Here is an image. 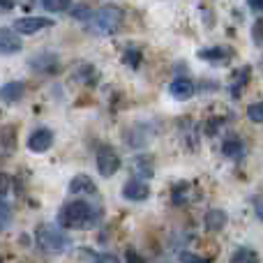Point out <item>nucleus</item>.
<instances>
[{
  "label": "nucleus",
  "instance_id": "nucleus-1",
  "mask_svg": "<svg viewBox=\"0 0 263 263\" xmlns=\"http://www.w3.org/2000/svg\"><path fill=\"white\" fill-rule=\"evenodd\" d=\"M102 217V208L88 201H69L58 210V224L65 229H92Z\"/></svg>",
  "mask_w": 263,
  "mask_h": 263
},
{
  "label": "nucleus",
  "instance_id": "nucleus-2",
  "mask_svg": "<svg viewBox=\"0 0 263 263\" xmlns=\"http://www.w3.org/2000/svg\"><path fill=\"white\" fill-rule=\"evenodd\" d=\"M37 245H40L44 252H51V254H60V252L69 250V245H72V242H69V238L65 236L60 229L42 224V227L37 229Z\"/></svg>",
  "mask_w": 263,
  "mask_h": 263
},
{
  "label": "nucleus",
  "instance_id": "nucleus-3",
  "mask_svg": "<svg viewBox=\"0 0 263 263\" xmlns=\"http://www.w3.org/2000/svg\"><path fill=\"white\" fill-rule=\"evenodd\" d=\"M92 23H95V32H100V35H114L120 28V23H123V9L116 7V5H104L92 16Z\"/></svg>",
  "mask_w": 263,
  "mask_h": 263
},
{
  "label": "nucleus",
  "instance_id": "nucleus-4",
  "mask_svg": "<svg viewBox=\"0 0 263 263\" xmlns=\"http://www.w3.org/2000/svg\"><path fill=\"white\" fill-rule=\"evenodd\" d=\"M97 168H100V173L104 178L116 176V171L120 168V157L111 145H102V148L97 150Z\"/></svg>",
  "mask_w": 263,
  "mask_h": 263
},
{
  "label": "nucleus",
  "instance_id": "nucleus-5",
  "mask_svg": "<svg viewBox=\"0 0 263 263\" xmlns=\"http://www.w3.org/2000/svg\"><path fill=\"white\" fill-rule=\"evenodd\" d=\"M51 23L53 21L44 18V16H23V18H16L14 30L21 32V35H32V32H40L42 28H49Z\"/></svg>",
  "mask_w": 263,
  "mask_h": 263
},
{
  "label": "nucleus",
  "instance_id": "nucleus-6",
  "mask_svg": "<svg viewBox=\"0 0 263 263\" xmlns=\"http://www.w3.org/2000/svg\"><path fill=\"white\" fill-rule=\"evenodd\" d=\"M51 145H53V132L46 127L35 129L30 134V139H28V148H30L32 153H46Z\"/></svg>",
  "mask_w": 263,
  "mask_h": 263
},
{
  "label": "nucleus",
  "instance_id": "nucleus-7",
  "mask_svg": "<svg viewBox=\"0 0 263 263\" xmlns=\"http://www.w3.org/2000/svg\"><path fill=\"white\" fill-rule=\"evenodd\" d=\"M21 49H23L21 37L14 30H9V28H0V53L12 55V53H18Z\"/></svg>",
  "mask_w": 263,
  "mask_h": 263
},
{
  "label": "nucleus",
  "instance_id": "nucleus-8",
  "mask_svg": "<svg viewBox=\"0 0 263 263\" xmlns=\"http://www.w3.org/2000/svg\"><path fill=\"white\" fill-rule=\"evenodd\" d=\"M123 196L127 201H145L150 196V190H148V185H145V182L129 180L127 185L123 187Z\"/></svg>",
  "mask_w": 263,
  "mask_h": 263
},
{
  "label": "nucleus",
  "instance_id": "nucleus-9",
  "mask_svg": "<svg viewBox=\"0 0 263 263\" xmlns=\"http://www.w3.org/2000/svg\"><path fill=\"white\" fill-rule=\"evenodd\" d=\"M229 55H231V49H227V46H213V49H203L199 51V58L205 60V63H227Z\"/></svg>",
  "mask_w": 263,
  "mask_h": 263
},
{
  "label": "nucleus",
  "instance_id": "nucleus-10",
  "mask_svg": "<svg viewBox=\"0 0 263 263\" xmlns=\"http://www.w3.org/2000/svg\"><path fill=\"white\" fill-rule=\"evenodd\" d=\"M23 92H26V86H23L21 81L5 83V86L0 88V100H3V102H9V104H14V102H18V100L23 97Z\"/></svg>",
  "mask_w": 263,
  "mask_h": 263
},
{
  "label": "nucleus",
  "instance_id": "nucleus-11",
  "mask_svg": "<svg viewBox=\"0 0 263 263\" xmlns=\"http://www.w3.org/2000/svg\"><path fill=\"white\" fill-rule=\"evenodd\" d=\"M171 95L176 97V100H190L192 95H194V83L190 81V79H185V77H180V79H176V81L171 83Z\"/></svg>",
  "mask_w": 263,
  "mask_h": 263
},
{
  "label": "nucleus",
  "instance_id": "nucleus-12",
  "mask_svg": "<svg viewBox=\"0 0 263 263\" xmlns=\"http://www.w3.org/2000/svg\"><path fill=\"white\" fill-rule=\"evenodd\" d=\"M203 222H205V229H208V231H222V229L227 227L229 217H227V213H224V210L213 208V210H208V213H205Z\"/></svg>",
  "mask_w": 263,
  "mask_h": 263
},
{
  "label": "nucleus",
  "instance_id": "nucleus-13",
  "mask_svg": "<svg viewBox=\"0 0 263 263\" xmlns=\"http://www.w3.org/2000/svg\"><path fill=\"white\" fill-rule=\"evenodd\" d=\"M69 192L72 194H79V192H86V194H92L95 192V182L90 180L88 176H74L72 178V182H69Z\"/></svg>",
  "mask_w": 263,
  "mask_h": 263
},
{
  "label": "nucleus",
  "instance_id": "nucleus-14",
  "mask_svg": "<svg viewBox=\"0 0 263 263\" xmlns=\"http://www.w3.org/2000/svg\"><path fill=\"white\" fill-rule=\"evenodd\" d=\"M222 153L227 155V157L238 159V157H242V155H245V145H242V141L238 139V136H231V139H227V141H224V145H222Z\"/></svg>",
  "mask_w": 263,
  "mask_h": 263
},
{
  "label": "nucleus",
  "instance_id": "nucleus-15",
  "mask_svg": "<svg viewBox=\"0 0 263 263\" xmlns=\"http://www.w3.org/2000/svg\"><path fill=\"white\" fill-rule=\"evenodd\" d=\"M134 164H136V171H139L143 178H153L155 176V168H153L155 159L150 157V155H139Z\"/></svg>",
  "mask_w": 263,
  "mask_h": 263
},
{
  "label": "nucleus",
  "instance_id": "nucleus-16",
  "mask_svg": "<svg viewBox=\"0 0 263 263\" xmlns=\"http://www.w3.org/2000/svg\"><path fill=\"white\" fill-rule=\"evenodd\" d=\"M231 263H259V254L250 247H240V250L233 252Z\"/></svg>",
  "mask_w": 263,
  "mask_h": 263
},
{
  "label": "nucleus",
  "instance_id": "nucleus-17",
  "mask_svg": "<svg viewBox=\"0 0 263 263\" xmlns=\"http://www.w3.org/2000/svg\"><path fill=\"white\" fill-rule=\"evenodd\" d=\"M79 256H86L88 261H92V263H120L118 256H114V254H95V252H90V250H81L79 252Z\"/></svg>",
  "mask_w": 263,
  "mask_h": 263
},
{
  "label": "nucleus",
  "instance_id": "nucleus-18",
  "mask_svg": "<svg viewBox=\"0 0 263 263\" xmlns=\"http://www.w3.org/2000/svg\"><path fill=\"white\" fill-rule=\"evenodd\" d=\"M247 77H250V67H242L240 72H238L236 81L231 83V92H233V97H240V90H242V86L247 83Z\"/></svg>",
  "mask_w": 263,
  "mask_h": 263
},
{
  "label": "nucleus",
  "instance_id": "nucleus-19",
  "mask_svg": "<svg viewBox=\"0 0 263 263\" xmlns=\"http://www.w3.org/2000/svg\"><path fill=\"white\" fill-rule=\"evenodd\" d=\"M72 16L77 18V21H90V18H92V9L88 7V5H74V7H72Z\"/></svg>",
  "mask_w": 263,
  "mask_h": 263
},
{
  "label": "nucleus",
  "instance_id": "nucleus-20",
  "mask_svg": "<svg viewBox=\"0 0 263 263\" xmlns=\"http://www.w3.org/2000/svg\"><path fill=\"white\" fill-rule=\"evenodd\" d=\"M247 118H250L252 123H263V102L250 104V109H247Z\"/></svg>",
  "mask_w": 263,
  "mask_h": 263
},
{
  "label": "nucleus",
  "instance_id": "nucleus-21",
  "mask_svg": "<svg viewBox=\"0 0 263 263\" xmlns=\"http://www.w3.org/2000/svg\"><path fill=\"white\" fill-rule=\"evenodd\" d=\"M42 7H44L46 12H65V9L69 7V3L67 0H44Z\"/></svg>",
  "mask_w": 263,
  "mask_h": 263
},
{
  "label": "nucleus",
  "instance_id": "nucleus-22",
  "mask_svg": "<svg viewBox=\"0 0 263 263\" xmlns=\"http://www.w3.org/2000/svg\"><path fill=\"white\" fill-rule=\"evenodd\" d=\"M12 222V213H9V205L0 199V229H7Z\"/></svg>",
  "mask_w": 263,
  "mask_h": 263
},
{
  "label": "nucleus",
  "instance_id": "nucleus-23",
  "mask_svg": "<svg viewBox=\"0 0 263 263\" xmlns=\"http://www.w3.org/2000/svg\"><path fill=\"white\" fill-rule=\"evenodd\" d=\"M180 263H208V259H201V256H196V254L182 252V254H180Z\"/></svg>",
  "mask_w": 263,
  "mask_h": 263
},
{
  "label": "nucleus",
  "instance_id": "nucleus-24",
  "mask_svg": "<svg viewBox=\"0 0 263 263\" xmlns=\"http://www.w3.org/2000/svg\"><path fill=\"white\" fill-rule=\"evenodd\" d=\"M256 217H259L261 222H263V201H259V203H256Z\"/></svg>",
  "mask_w": 263,
  "mask_h": 263
},
{
  "label": "nucleus",
  "instance_id": "nucleus-25",
  "mask_svg": "<svg viewBox=\"0 0 263 263\" xmlns=\"http://www.w3.org/2000/svg\"><path fill=\"white\" fill-rule=\"evenodd\" d=\"M127 256H129V263H139L136 261V252L134 250H127Z\"/></svg>",
  "mask_w": 263,
  "mask_h": 263
},
{
  "label": "nucleus",
  "instance_id": "nucleus-26",
  "mask_svg": "<svg viewBox=\"0 0 263 263\" xmlns=\"http://www.w3.org/2000/svg\"><path fill=\"white\" fill-rule=\"evenodd\" d=\"M250 7H252V9H259V12H263V3H256V0H254V3H250Z\"/></svg>",
  "mask_w": 263,
  "mask_h": 263
}]
</instances>
